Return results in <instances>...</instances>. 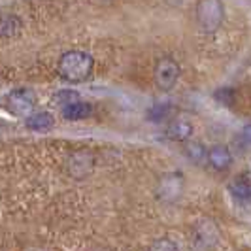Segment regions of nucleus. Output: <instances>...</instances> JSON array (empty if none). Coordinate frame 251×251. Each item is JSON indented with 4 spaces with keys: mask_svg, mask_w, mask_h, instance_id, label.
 Masks as SVG:
<instances>
[{
    "mask_svg": "<svg viewBox=\"0 0 251 251\" xmlns=\"http://www.w3.org/2000/svg\"><path fill=\"white\" fill-rule=\"evenodd\" d=\"M93 72V57L85 51H66L59 61V74L70 83L85 81Z\"/></svg>",
    "mask_w": 251,
    "mask_h": 251,
    "instance_id": "nucleus-1",
    "label": "nucleus"
},
{
    "mask_svg": "<svg viewBox=\"0 0 251 251\" xmlns=\"http://www.w3.org/2000/svg\"><path fill=\"white\" fill-rule=\"evenodd\" d=\"M225 19V6L223 0H199L197 4V21L202 30L215 32L223 25Z\"/></svg>",
    "mask_w": 251,
    "mask_h": 251,
    "instance_id": "nucleus-2",
    "label": "nucleus"
},
{
    "mask_svg": "<svg viewBox=\"0 0 251 251\" xmlns=\"http://www.w3.org/2000/svg\"><path fill=\"white\" fill-rule=\"evenodd\" d=\"M153 77H155V85L161 91H170L179 77V64L172 57H163L155 64Z\"/></svg>",
    "mask_w": 251,
    "mask_h": 251,
    "instance_id": "nucleus-3",
    "label": "nucleus"
},
{
    "mask_svg": "<svg viewBox=\"0 0 251 251\" xmlns=\"http://www.w3.org/2000/svg\"><path fill=\"white\" fill-rule=\"evenodd\" d=\"M36 106V95L30 89H17L8 97V110L19 117H26Z\"/></svg>",
    "mask_w": 251,
    "mask_h": 251,
    "instance_id": "nucleus-4",
    "label": "nucleus"
},
{
    "mask_svg": "<svg viewBox=\"0 0 251 251\" xmlns=\"http://www.w3.org/2000/svg\"><path fill=\"white\" fill-rule=\"evenodd\" d=\"M206 157H208V163L214 166L215 170H225L232 163V155L226 146H214L206 151Z\"/></svg>",
    "mask_w": 251,
    "mask_h": 251,
    "instance_id": "nucleus-5",
    "label": "nucleus"
},
{
    "mask_svg": "<svg viewBox=\"0 0 251 251\" xmlns=\"http://www.w3.org/2000/svg\"><path fill=\"white\" fill-rule=\"evenodd\" d=\"M89 115H91V106L87 102L75 100L72 104H66L63 108V117L68 121H79V119H85Z\"/></svg>",
    "mask_w": 251,
    "mask_h": 251,
    "instance_id": "nucleus-6",
    "label": "nucleus"
},
{
    "mask_svg": "<svg viewBox=\"0 0 251 251\" xmlns=\"http://www.w3.org/2000/svg\"><path fill=\"white\" fill-rule=\"evenodd\" d=\"M26 126L30 130H38V132H46L53 126V117L51 113L48 112H38V113H30L26 117Z\"/></svg>",
    "mask_w": 251,
    "mask_h": 251,
    "instance_id": "nucleus-7",
    "label": "nucleus"
},
{
    "mask_svg": "<svg viewBox=\"0 0 251 251\" xmlns=\"http://www.w3.org/2000/svg\"><path fill=\"white\" fill-rule=\"evenodd\" d=\"M168 136L172 140H179V142H183V140H187L191 136V132H193V125L185 121V119H176L172 125L168 126Z\"/></svg>",
    "mask_w": 251,
    "mask_h": 251,
    "instance_id": "nucleus-8",
    "label": "nucleus"
},
{
    "mask_svg": "<svg viewBox=\"0 0 251 251\" xmlns=\"http://www.w3.org/2000/svg\"><path fill=\"white\" fill-rule=\"evenodd\" d=\"M21 21L15 15H2L0 17V38H12L19 32Z\"/></svg>",
    "mask_w": 251,
    "mask_h": 251,
    "instance_id": "nucleus-9",
    "label": "nucleus"
},
{
    "mask_svg": "<svg viewBox=\"0 0 251 251\" xmlns=\"http://www.w3.org/2000/svg\"><path fill=\"white\" fill-rule=\"evenodd\" d=\"M232 193L236 195L238 201H244V202L250 201L251 185H250V174H248V172H244L242 176H238V179H236L234 185H232Z\"/></svg>",
    "mask_w": 251,
    "mask_h": 251,
    "instance_id": "nucleus-10",
    "label": "nucleus"
},
{
    "mask_svg": "<svg viewBox=\"0 0 251 251\" xmlns=\"http://www.w3.org/2000/svg\"><path fill=\"white\" fill-rule=\"evenodd\" d=\"M53 100L57 102V104H72V102L79 100V95L72 91V89H64V91H57L55 93V97H53Z\"/></svg>",
    "mask_w": 251,
    "mask_h": 251,
    "instance_id": "nucleus-11",
    "label": "nucleus"
},
{
    "mask_svg": "<svg viewBox=\"0 0 251 251\" xmlns=\"http://www.w3.org/2000/svg\"><path fill=\"white\" fill-rule=\"evenodd\" d=\"M185 153H187L189 159H191V161H195V163H199L201 159L206 157V150L202 148L199 142H193V144L185 146Z\"/></svg>",
    "mask_w": 251,
    "mask_h": 251,
    "instance_id": "nucleus-12",
    "label": "nucleus"
},
{
    "mask_svg": "<svg viewBox=\"0 0 251 251\" xmlns=\"http://www.w3.org/2000/svg\"><path fill=\"white\" fill-rule=\"evenodd\" d=\"M215 100L221 102V104H232V100H234V91L230 87H223L219 89V91H215Z\"/></svg>",
    "mask_w": 251,
    "mask_h": 251,
    "instance_id": "nucleus-13",
    "label": "nucleus"
},
{
    "mask_svg": "<svg viewBox=\"0 0 251 251\" xmlns=\"http://www.w3.org/2000/svg\"><path fill=\"white\" fill-rule=\"evenodd\" d=\"M151 251H177V246L172 242V240L163 238V240H159V242L153 244Z\"/></svg>",
    "mask_w": 251,
    "mask_h": 251,
    "instance_id": "nucleus-14",
    "label": "nucleus"
}]
</instances>
